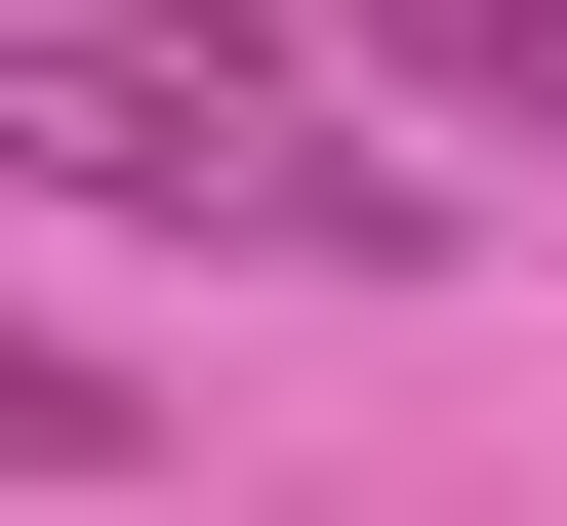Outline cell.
Here are the masks:
<instances>
[{"label": "cell", "mask_w": 567, "mask_h": 526, "mask_svg": "<svg viewBox=\"0 0 567 526\" xmlns=\"http://www.w3.org/2000/svg\"><path fill=\"white\" fill-rule=\"evenodd\" d=\"M122 445H163V405H122L82 324H0V486H122Z\"/></svg>", "instance_id": "cell-3"}, {"label": "cell", "mask_w": 567, "mask_h": 526, "mask_svg": "<svg viewBox=\"0 0 567 526\" xmlns=\"http://www.w3.org/2000/svg\"><path fill=\"white\" fill-rule=\"evenodd\" d=\"M284 41H365L405 122H486V163H567V0H284Z\"/></svg>", "instance_id": "cell-2"}, {"label": "cell", "mask_w": 567, "mask_h": 526, "mask_svg": "<svg viewBox=\"0 0 567 526\" xmlns=\"http://www.w3.org/2000/svg\"><path fill=\"white\" fill-rule=\"evenodd\" d=\"M0 203H82V244H284V283H446V163H365L284 41H82V0H0Z\"/></svg>", "instance_id": "cell-1"}]
</instances>
